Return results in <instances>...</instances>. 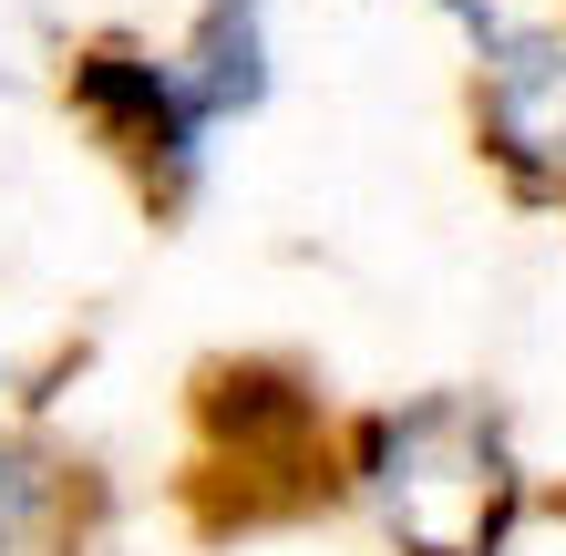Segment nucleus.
Here are the masks:
<instances>
[{"label":"nucleus","instance_id":"nucleus-6","mask_svg":"<svg viewBox=\"0 0 566 556\" xmlns=\"http://www.w3.org/2000/svg\"><path fill=\"white\" fill-rule=\"evenodd\" d=\"M83 505H93L83 464L0 433V556H73L83 546Z\"/></svg>","mask_w":566,"mask_h":556},{"label":"nucleus","instance_id":"nucleus-7","mask_svg":"<svg viewBox=\"0 0 566 556\" xmlns=\"http://www.w3.org/2000/svg\"><path fill=\"white\" fill-rule=\"evenodd\" d=\"M463 42H474V62L484 52H525V42H566V0H432Z\"/></svg>","mask_w":566,"mask_h":556},{"label":"nucleus","instance_id":"nucleus-5","mask_svg":"<svg viewBox=\"0 0 566 556\" xmlns=\"http://www.w3.org/2000/svg\"><path fill=\"white\" fill-rule=\"evenodd\" d=\"M186 93L207 104V124H248L269 104L279 62H269V0H196L186 21Z\"/></svg>","mask_w":566,"mask_h":556},{"label":"nucleus","instance_id":"nucleus-2","mask_svg":"<svg viewBox=\"0 0 566 556\" xmlns=\"http://www.w3.org/2000/svg\"><path fill=\"white\" fill-rule=\"evenodd\" d=\"M196 422H207V474H238V526L258 515H298L329 495V412L298 371H269V361H238V371H207L196 391Z\"/></svg>","mask_w":566,"mask_h":556},{"label":"nucleus","instance_id":"nucleus-4","mask_svg":"<svg viewBox=\"0 0 566 556\" xmlns=\"http://www.w3.org/2000/svg\"><path fill=\"white\" fill-rule=\"evenodd\" d=\"M474 145L536 207H566V42L484 52L474 73Z\"/></svg>","mask_w":566,"mask_h":556},{"label":"nucleus","instance_id":"nucleus-3","mask_svg":"<svg viewBox=\"0 0 566 556\" xmlns=\"http://www.w3.org/2000/svg\"><path fill=\"white\" fill-rule=\"evenodd\" d=\"M62 83H73V114L135 166V186H145L155 217H176L186 196L207 186V135H217V124L186 93V62H165L145 42H83Z\"/></svg>","mask_w":566,"mask_h":556},{"label":"nucleus","instance_id":"nucleus-1","mask_svg":"<svg viewBox=\"0 0 566 556\" xmlns=\"http://www.w3.org/2000/svg\"><path fill=\"white\" fill-rule=\"evenodd\" d=\"M350 495L402 556H505L525 526V464L484 391H422L350 433Z\"/></svg>","mask_w":566,"mask_h":556}]
</instances>
